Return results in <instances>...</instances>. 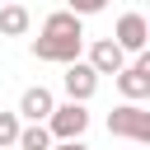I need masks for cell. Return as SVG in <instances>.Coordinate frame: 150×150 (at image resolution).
Here are the masks:
<instances>
[{"mask_svg":"<svg viewBox=\"0 0 150 150\" xmlns=\"http://www.w3.org/2000/svg\"><path fill=\"white\" fill-rule=\"evenodd\" d=\"M108 131H112V136H127V141H136V145H150V108H141V103H117V108L108 112Z\"/></svg>","mask_w":150,"mask_h":150,"instance_id":"obj_1","label":"cell"},{"mask_svg":"<svg viewBox=\"0 0 150 150\" xmlns=\"http://www.w3.org/2000/svg\"><path fill=\"white\" fill-rule=\"evenodd\" d=\"M42 127L52 131V141H80V136L89 131V108L66 98V103H56V108H52V117H47Z\"/></svg>","mask_w":150,"mask_h":150,"instance_id":"obj_2","label":"cell"},{"mask_svg":"<svg viewBox=\"0 0 150 150\" xmlns=\"http://www.w3.org/2000/svg\"><path fill=\"white\" fill-rule=\"evenodd\" d=\"M117 89H122V98H127V103L150 98V56H145V52H141L131 66H122V70H117Z\"/></svg>","mask_w":150,"mask_h":150,"instance_id":"obj_3","label":"cell"},{"mask_svg":"<svg viewBox=\"0 0 150 150\" xmlns=\"http://www.w3.org/2000/svg\"><path fill=\"white\" fill-rule=\"evenodd\" d=\"M61 84H66V98L70 103H89L98 94V75L89 70V61H70L66 75H61Z\"/></svg>","mask_w":150,"mask_h":150,"instance_id":"obj_4","label":"cell"},{"mask_svg":"<svg viewBox=\"0 0 150 150\" xmlns=\"http://www.w3.org/2000/svg\"><path fill=\"white\" fill-rule=\"evenodd\" d=\"M112 42H117L122 52H136V56H141V52H145V42H150L145 14H136V9H131V14H122V19H117V28H112Z\"/></svg>","mask_w":150,"mask_h":150,"instance_id":"obj_5","label":"cell"},{"mask_svg":"<svg viewBox=\"0 0 150 150\" xmlns=\"http://www.w3.org/2000/svg\"><path fill=\"white\" fill-rule=\"evenodd\" d=\"M80 47H84V38H42V33H38V42H33V56H38V61L70 66V61H80Z\"/></svg>","mask_w":150,"mask_h":150,"instance_id":"obj_6","label":"cell"},{"mask_svg":"<svg viewBox=\"0 0 150 150\" xmlns=\"http://www.w3.org/2000/svg\"><path fill=\"white\" fill-rule=\"evenodd\" d=\"M122 66H127V52H122L112 38H98V42L89 47V70H94V75H117Z\"/></svg>","mask_w":150,"mask_h":150,"instance_id":"obj_7","label":"cell"},{"mask_svg":"<svg viewBox=\"0 0 150 150\" xmlns=\"http://www.w3.org/2000/svg\"><path fill=\"white\" fill-rule=\"evenodd\" d=\"M52 108H56V98H52V89H47V84L23 89V98H19V117H23V122H47V117H52Z\"/></svg>","mask_w":150,"mask_h":150,"instance_id":"obj_8","label":"cell"},{"mask_svg":"<svg viewBox=\"0 0 150 150\" xmlns=\"http://www.w3.org/2000/svg\"><path fill=\"white\" fill-rule=\"evenodd\" d=\"M28 23H33V14H28L23 5L0 0V38H23V33H28Z\"/></svg>","mask_w":150,"mask_h":150,"instance_id":"obj_9","label":"cell"},{"mask_svg":"<svg viewBox=\"0 0 150 150\" xmlns=\"http://www.w3.org/2000/svg\"><path fill=\"white\" fill-rule=\"evenodd\" d=\"M42 38H84V23L70 9H56V14L42 19Z\"/></svg>","mask_w":150,"mask_h":150,"instance_id":"obj_10","label":"cell"},{"mask_svg":"<svg viewBox=\"0 0 150 150\" xmlns=\"http://www.w3.org/2000/svg\"><path fill=\"white\" fill-rule=\"evenodd\" d=\"M14 150H52V131H47L42 122H23V127H19V141H14Z\"/></svg>","mask_w":150,"mask_h":150,"instance_id":"obj_11","label":"cell"},{"mask_svg":"<svg viewBox=\"0 0 150 150\" xmlns=\"http://www.w3.org/2000/svg\"><path fill=\"white\" fill-rule=\"evenodd\" d=\"M19 112H0V150H9L14 141H19Z\"/></svg>","mask_w":150,"mask_h":150,"instance_id":"obj_12","label":"cell"},{"mask_svg":"<svg viewBox=\"0 0 150 150\" xmlns=\"http://www.w3.org/2000/svg\"><path fill=\"white\" fill-rule=\"evenodd\" d=\"M66 9H70L75 19H84V14H98V9H108V0H66Z\"/></svg>","mask_w":150,"mask_h":150,"instance_id":"obj_13","label":"cell"},{"mask_svg":"<svg viewBox=\"0 0 150 150\" xmlns=\"http://www.w3.org/2000/svg\"><path fill=\"white\" fill-rule=\"evenodd\" d=\"M52 150H89L84 141H52Z\"/></svg>","mask_w":150,"mask_h":150,"instance_id":"obj_14","label":"cell"}]
</instances>
